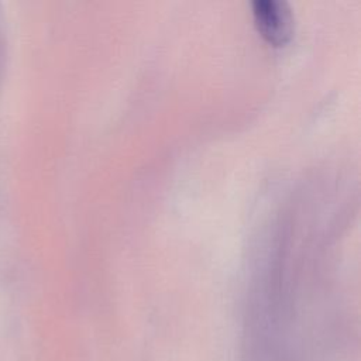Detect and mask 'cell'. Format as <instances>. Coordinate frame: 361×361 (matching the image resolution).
I'll return each mask as SVG.
<instances>
[{"label":"cell","mask_w":361,"mask_h":361,"mask_svg":"<svg viewBox=\"0 0 361 361\" xmlns=\"http://www.w3.org/2000/svg\"><path fill=\"white\" fill-rule=\"evenodd\" d=\"M252 14L261 34L274 44L286 42L293 34V16L283 0H254Z\"/></svg>","instance_id":"1"}]
</instances>
